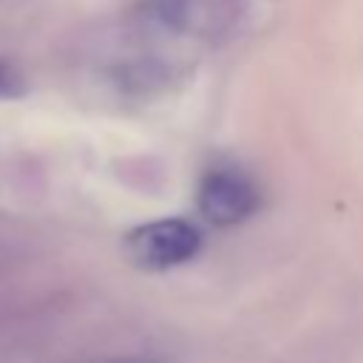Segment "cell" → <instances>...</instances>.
<instances>
[{
  "label": "cell",
  "mask_w": 363,
  "mask_h": 363,
  "mask_svg": "<svg viewBox=\"0 0 363 363\" xmlns=\"http://www.w3.org/2000/svg\"><path fill=\"white\" fill-rule=\"evenodd\" d=\"M201 250V233L184 218H159L125 235V255L142 269H170Z\"/></svg>",
  "instance_id": "1"
},
{
  "label": "cell",
  "mask_w": 363,
  "mask_h": 363,
  "mask_svg": "<svg viewBox=\"0 0 363 363\" xmlns=\"http://www.w3.org/2000/svg\"><path fill=\"white\" fill-rule=\"evenodd\" d=\"M94 363H167V360L156 357V354H119V357H105V360H94Z\"/></svg>",
  "instance_id": "4"
},
{
  "label": "cell",
  "mask_w": 363,
  "mask_h": 363,
  "mask_svg": "<svg viewBox=\"0 0 363 363\" xmlns=\"http://www.w3.org/2000/svg\"><path fill=\"white\" fill-rule=\"evenodd\" d=\"M255 207H258V190L241 170L218 167L201 179L199 210L207 221L218 227H230L250 218Z\"/></svg>",
  "instance_id": "2"
},
{
  "label": "cell",
  "mask_w": 363,
  "mask_h": 363,
  "mask_svg": "<svg viewBox=\"0 0 363 363\" xmlns=\"http://www.w3.org/2000/svg\"><path fill=\"white\" fill-rule=\"evenodd\" d=\"M26 94V79L9 65L0 60V99H17Z\"/></svg>",
  "instance_id": "3"
}]
</instances>
